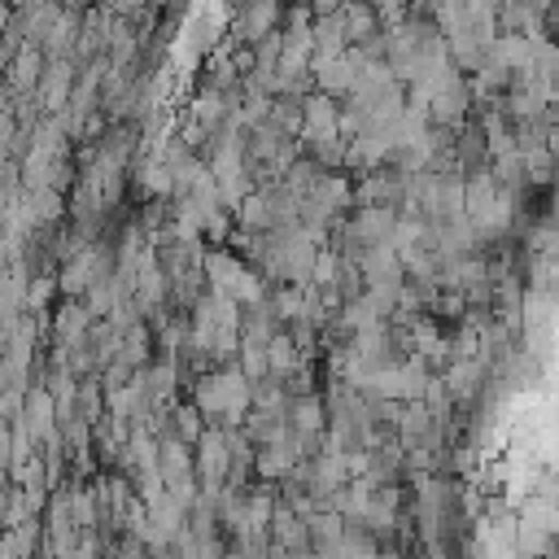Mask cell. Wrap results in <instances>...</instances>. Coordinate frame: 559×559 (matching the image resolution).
Segmentation results:
<instances>
[{
    "instance_id": "cell-1",
    "label": "cell",
    "mask_w": 559,
    "mask_h": 559,
    "mask_svg": "<svg viewBox=\"0 0 559 559\" xmlns=\"http://www.w3.org/2000/svg\"><path fill=\"white\" fill-rule=\"evenodd\" d=\"M253 384L258 380H249L245 371H218V376H205L201 384H197V406L210 415V419H218V424H240V415H245V406L253 402Z\"/></svg>"
},
{
    "instance_id": "cell-2",
    "label": "cell",
    "mask_w": 559,
    "mask_h": 559,
    "mask_svg": "<svg viewBox=\"0 0 559 559\" xmlns=\"http://www.w3.org/2000/svg\"><path fill=\"white\" fill-rule=\"evenodd\" d=\"M205 275H210V288H218V293H227L236 301H258L262 297L258 275L245 262H236L231 253H210L205 258Z\"/></svg>"
},
{
    "instance_id": "cell-3",
    "label": "cell",
    "mask_w": 559,
    "mask_h": 559,
    "mask_svg": "<svg viewBox=\"0 0 559 559\" xmlns=\"http://www.w3.org/2000/svg\"><path fill=\"white\" fill-rule=\"evenodd\" d=\"M227 428V424H223ZM218 424L214 428H205L201 437H197V472H201V480H205V489H218V480L227 476V467H231V432H223Z\"/></svg>"
},
{
    "instance_id": "cell-4",
    "label": "cell",
    "mask_w": 559,
    "mask_h": 559,
    "mask_svg": "<svg viewBox=\"0 0 559 559\" xmlns=\"http://www.w3.org/2000/svg\"><path fill=\"white\" fill-rule=\"evenodd\" d=\"M301 140H310L314 148L341 140V114H336V105H332L328 92H319V96H310L301 105Z\"/></svg>"
},
{
    "instance_id": "cell-5",
    "label": "cell",
    "mask_w": 559,
    "mask_h": 559,
    "mask_svg": "<svg viewBox=\"0 0 559 559\" xmlns=\"http://www.w3.org/2000/svg\"><path fill=\"white\" fill-rule=\"evenodd\" d=\"M105 253L100 249H87V253H74L70 258V266H66V275H61V288L66 293H87L96 280H105Z\"/></svg>"
},
{
    "instance_id": "cell-6",
    "label": "cell",
    "mask_w": 559,
    "mask_h": 559,
    "mask_svg": "<svg viewBox=\"0 0 559 559\" xmlns=\"http://www.w3.org/2000/svg\"><path fill=\"white\" fill-rule=\"evenodd\" d=\"M376 13H380V9H371V4H362V0H345V9H341V26H345L349 44H367V39L380 35Z\"/></svg>"
},
{
    "instance_id": "cell-7",
    "label": "cell",
    "mask_w": 559,
    "mask_h": 559,
    "mask_svg": "<svg viewBox=\"0 0 559 559\" xmlns=\"http://www.w3.org/2000/svg\"><path fill=\"white\" fill-rule=\"evenodd\" d=\"M293 432H297L301 441H310V437H319V432H323V406H319L310 393L293 402Z\"/></svg>"
},
{
    "instance_id": "cell-8",
    "label": "cell",
    "mask_w": 559,
    "mask_h": 559,
    "mask_svg": "<svg viewBox=\"0 0 559 559\" xmlns=\"http://www.w3.org/2000/svg\"><path fill=\"white\" fill-rule=\"evenodd\" d=\"M266 358H271V371H280V376H288V371H297V367H301L297 341H293L288 332H275V336L266 341Z\"/></svg>"
},
{
    "instance_id": "cell-9",
    "label": "cell",
    "mask_w": 559,
    "mask_h": 559,
    "mask_svg": "<svg viewBox=\"0 0 559 559\" xmlns=\"http://www.w3.org/2000/svg\"><path fill=\"white\" fill-rule=\"evenodd\" d=\"M87 306H66L61 314H57V341L61 345H70V349H79V341H83V328H87Z\"/></svg>"
},
{
    "instance_id": "cell-10",
    "label": "cell",
    "mask_w": 559,
    "mask_h": 559,
    "mask_svg": "<svg viewBox=\"0 0 559 559\" xmlns=\"http://www.w3.org/2000/svg\"><path fill=\"white\" fill-rule=\"evenodd\" d=\"M201 415H205L201 406H179V411H175V428H179L183 441H197V437L205 432V428H201Z\"/></svg>"
},
{
    "instance_id": "cell-11",
    "label": "cell",
    "mask_w": 559,
    "mask_h": 559,
    "mask_svg": "<svg viewBox=\"0 0 559 559\" xmlns=\"http://www.w3.org/2000/svg\"><path fill=\"white\" fill-rule=\"evenodd\" d=\"M13 83H17V87H35V83H39V52H35V48H26V52H22Z\"/></svg>"
},
{
    "instance_id": "cell-12",
    "label": "cell",
    "mask_w": 559,
    "mask_h": 559,
    "mask_svg": "<svg viewBox=\"0 0 559 559\" xmlns=\"http://www.w3.org/2000/svg\"><path fill=\"white\" fill-rule=\"evenodd\" d=\"M310 4H314V13H319V17H328V13H341V9H345V0H310Z\"/></svg>"
},
{
    "instance_id": "cell-13",
    "label": "cell",
    "mask_w": 559,
    "mask_h": 559,
    "mask_svg": "<svg viewBox=\"0 0 559 559\" xmlns=\"http://www.w3.org/2000/svg\"><path fill=\"white\" fill-rule=\"evenodd\" d=\"M376 9H380L389 22H397V17H402V0H376Z\"/></svg>"
}]
</instances>
